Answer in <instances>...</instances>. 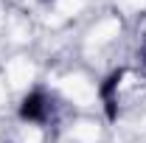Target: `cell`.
<instances>
[{
    "label": "cell",
    "mask_w": 146,
    "mask_h": 143,
    "mask_svg": "<svg viewBox=\"0 0 146 143\" xmlns=\"http://www.w3.org/2000/svg\"><path fill=\"white\" fill-rule=\"evenodd\" d=\"M124 76H127V68H115L98 81V98H101V107H104V118L110 124L118 121V90H121Z\"/></svg>",
    "instance_id": "7a4b0ae2"
},
{
    "label": "cell",
    "mask_w": 146,
    "mask_h": 143,
    "mask_svg": "<svg viewBox=\"0 0 146 143\" xmlns=\"http://www.w3.org/2000/svg\"><path fill=\"white\" fill-rule=\"evenodd\" d=\"M51 112H54V104H51V95L45 90L25 93L23 101H20V107H17L20 121H25V124H45L51 118Z\"/></svg>",
    "instance_id": "6da1fadb"
},
{
    "label": "cell",
    "mask_w": 146,
    "mask_h": 143,
    "mask_svg": "<svg viewBox=\"0 0 146 143\" xmlns=\"http://www.w3.org/2000/svg\"><path fill=\"white\" fill-rule=\"evenodd\" d=\"M141 59H143V65H146V39H143V45H141Z\"/></svg>",
    "instance_id": "3957f363"
}]
</instances>
